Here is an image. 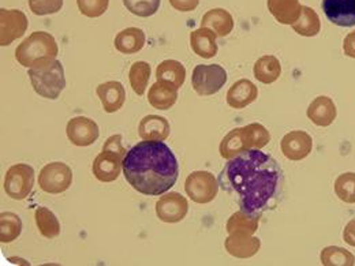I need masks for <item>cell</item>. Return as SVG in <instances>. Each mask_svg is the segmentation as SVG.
<instances>
[{
  "instance_id": "1",
  "label": "cell",
  "mask_w": 355,
  "mask_h": 266,
  "mask_svg": "<svg viewBox=\"0 0 355 266\" xmlns=\"http://www.w3.org/2000/svg\"><path fill=\"white\" fill-rule=\"evenodd\" d=\"M218 181L249 218L260 219L263 213L276 209L282 202L283 170L270 154L260 149H246L231 157Z\"/></svg>"
},
{
  "instance_id": "2",
  "label": "cell",
  "mask_w": 355,
  "mask_h": 266,
  "mask_svg": "<svg viewBox=\"0 0 355 266\" xmlns=\"http://www.w3.org/2000/svg\"><path fill=\"white\" fill-rule=\"evenodd\" d=\"M123 175L129 184L144 195L167 193L179 177L174 152L163 141H142L123 159Z\"/></svg>"
},
{
  "instance_id": "3",
  "label": "cell",
  "mask_w": 355,
  "mask_h": 266,
  "mask_svg": "<svg viewBox=\"0 0 355 266\" xmlns=\"http://www.w3.org/2000/svg\"><path fill=\"white\" fill-rule=\"evenodd\" d=\"M126 149L122 145V135L116 134L110 136L101 153L94 159L92 166V172L100 181L110 183L116 180L123 170V159L126 156Z\"/></svg>"
},
{
  "instance_id": "4",
  "label": "cell",
  "mask_w": 355,
  "mask_h": 266,
  "mask_svg": "<svg viewBox=\"0 0 355 266\" xmlns=\"http://www.w3.org/2000/svg\"><path fill=\"white\" fill-rule=\"evenodd\" d=\"M58 52V44L52 35L46 32H35L17 46L15 59L21 66L31 69L56 59Z\"/></svg>"
},
{
  "instance_id": "5",
  "label": "cell",
  "mask_w": 355,
  "mask_h": 266,
  "mask_svg": "<svg viewBox=\"0 0 355 266\" xmlns=\"http://www.w3.org/2000/svg\"><path fill=\"white\" fill-rule=\"evenodd\" d=\"M29 77L35 91L49 100H56L66 88L63 64L53 59L29 69Z\"/></svg>"
},
{
  "instance_id": "6",
  "label": "cell",
  "mask_w": 355,
  "mask_h": 266,
  "mask_svg": "<svg viewBox=\"0 0 355 266\" xmlns=\"http://www.w3.org/2000/svg\"><path fill=\"white\" fill-rule=\"evenodd\" d=\"M269 139V133L261 125H250L243 129H236L223 139L220 154L228 159L246 149H261Z\"/></svg>"
},
{
  "instance_id": "7",
  "label": "cell",
  "mask_w": 355,
  "mask_h": 266,
  "mask_svg": "<svg viewBox=\"0 0 355 266\" xmlns=\"http://www.w3.org/2000/svg\"><path fill=\"white\" fill-rule=\"evenodd\" d=\"M35 186V170L28 164H15L8 168L4 177L6 194L15 200L22 201L32 193Z\"/></svg>"
},
{
  "instance_id": "8",
  "label": "cell",
  "mask_w": 355,
  "mask_h": 266,
  "mask_svg": "<svg viewBox=\"0 0 355 266\" xmlns=\"http://www.w3.org/2000/svg\"><path fill=\"white\" fill-rule=\"evenodd\" d=\"M227 82V73L220 64H198L193 70L191 84L197 94L212 96Z\"/></svg>"
},
{
  "instance_id": "9",
  "label": "cell",
  "mask_w": 355,
  "mask_h": 266,
  "mask_svg": "<svg viewBox=\"0 0 355 266\" xmlns=\"http://www.w3.org/2000/svg\"><path fill=\"white\" fill-rule=\"evenodd\" d=\"M71 183L73 171L62 161L46 164L39 175V186L48 194H62L70 188Z\"/></svg>"
},
{
  "instance_id": "10",
  "label": "cell",
  "mask_w": 355,
  "mask_h": 266,
  "mask_svg": "<svg viewBox=\"0 0 355 266\" xmlns=\"http://www.w3.org/2000/svg\"><path fill=\"white\" fill-rule=\"evenodd\" d=\"M218 183L211 172L197 171L190 174L184 181L187 195L197 204H208L218 194Z\"/></svg>"
},
{
  "instance_id": "11",
  "label": "cell",
  "mask_w": 355,
  "mask_h": 266,
  "mask_svg": "<svg viewBox=\"0 0 355 266\" xmlns=\"http://www.w3.org/2000/svg\"><path fill=\"white\" fill-rule=\"evenodd\" d=\"M29 26L26 15L19 10H0V45L7 46L21 39Z\"/></svg>"
},
{
  "instance_id": "12",
  "label": "cell",
  "mask_w": 355,
  "mask_h": 266,
  "mask_svg": "<svg viewBox=\"0 0 355 266\" xmlns=\"http://www.w3.org/2000/svg\"><path fill=\"white\" fill-rule=\"evenodd\" d=\"M189 211V204L179 193H170L163 195L156 204V215L164 222H182Z\"/></svg>"
},
{
  "instance_id": "13",
  "label": "cell",
  "mask_w": 355,
  "mask_h": 266,
  "mask_svg": "<svg viewBox=\"0 0 355 266\" xmlns=\"http://www.w3.org/2000/svg\"><path fill=\"white\" fill-rule=\"evenodd\" d=\"M66 133L70 142L76 146H89L100 136L97 123L85 116H77L69 121Z\"/></svg>"
},
{
  "instance_id": "14",
  "label": "cell",
  "mask_w": 355,
  "mask_h": 266,
  "mask_svg": "<svg viewBox=\"0 0 355 266\" xmlns=\"http://www.w3.org/2000/svg\"><path fill=\"white\" fill-rule=\"evenodd\" d=\"M321 7L328 21L334 25L355 26V0H322Z\"/></svg>"
},
{
  "instance_id": "15",
  "label": "cell",
  "mask_w": 355,
  "mask_h": 266,
  "mask_svg": "<svg viewBox=\"0 0 355 266\" xmlns=\"http://www.w3.org/2000/svg\"><path fill=\"white\" fill-rule=\"evenodd\" d=\"M313 141L305 132H291L282 139V152L288 160H302L311 153Z\"/></svg>"
},
{
  "instance_id": "16",
  "label": "cell",
  "mask_w": 355,
  "mask_h": 266,
  "mask_svg": "<svg viewBox=\"0 0 355 266\" xmlns=\"http://www.w3.org/2000/svg\"><path fill=\"white\" fill-rule=\"evenodd\" d=\"M97 96L107 114L119 111L126 100V90L118 81H108L97 87Z\"/></svg>"
},
{
  "instance_id": "17",
  "label": "cell",
  "mask_w": 355,
  "mask_h": 266,
  "mask_svg": "<svg viewBox=\"0 0 355 266\" xmlns=\"http://www.w3.org/2000/svg\"><path fill=\"white\" fill-rule=\"evenodd\" d=\"M171 133L170 123L159 115L145 116L138 126V134L145 141H166Z\"/></svg>"
},
{
  "instance_id": "18",
  "label": "cell",
  "mask_w": 355,
  "mask_h": 266,
  "mask_svg": "<svg viewBox=\"0 0 355 266\" xmlns=\"http://www.w3.org/2000/svg\"><path fill=\"white\" fill-rule=\"evenodd\" d=\"M259 96V90L256 85L248 80H241L235 82L227 93V103L230 107L235 109L245 108L252 104Z\"/></svg>"
},
{
  "instance_id": "19",
  "label": "cell",
  "mask_w": 355,
  "mask_h": 266,
  "mask_svg": "<svg viewBox=\"0 0 355 266\" xmlns=\"http://www.w3.org/2000/svg\"><path fill=\"white\" fill-rule=\"evenodd\" d=\"M190 45L191 49L201 57L209 59L216 56L218 44H216V33L212 29L201 28L190 33Z\"/></svg>"
},
{
  "instance_id": "20",
  "label": "cell",
  "mask_w": 355,
  "mask_h": 266,
  "mask_svg": "<svg viewBox=\"0 0 355 266\" xmlns=\"http://www.w3.org/2000/svg\"><path fill=\"white\" fill-rule=\"evenodd\" d=\"M177 100L178 89L166 82L157 81L148 91V101L156 109L167 111L177 103Z\"/></svg>"
},
{
  "instance_id": "21",
  "label": "cell",
  "mask_w": 355,
  "mask_h": 266,
  "mask_svg": "<svg viewBox=\"0 0 355 266\" xmlns=\"http://www.w3.org/2000/svg\"><path fill=\"white\" fill-rule=\"evenodd\" d=\"M268 8L280 24H295L301 17L302 7L298 0H268Z\"/></svg>"
},
{
  "instance_id": "22",
  "label": "cell",
  "mask_w": 355,
  "mask_h": 266,
  "mask_svg": "<svg viewBox=\"0 0 355 266\" xmlns=\"http://www.w3.org/2000/svg\"><path fill=\"white\" fill-rule=\"evenodd\" d=\"M115 48L126 55L139 52L145 45V33L138 28H128L119 32L115 37Z\"/></svg>"
},
{
  "instance_id": "23",
  "label": "cell",
  "mask_w": 355,
  "mask_h": 266,
  "mask_svg": "<svg viewBox=\"0 0 355 266\" xmlns=\"http://www.w3.org/2000/svg\"><path fill=\"white\" fill-rule=\"evenodd\" d=\"M156 78L157 81L170 84L174 88H182L186 80V69L178 60H164L157 66Z\"/></svg>"
},
{
  "instance_id": "24",
  "label": "cell",
  "mask_w": 355,
  "mask_h": 266,
  "mask_svg": "<svg viewBox=\"0 0 355 266\" xmlns=\"http://www.w3.org/2000/svg\"><path fill=\"white\" fill-rule=\"evenodd\" d=\"M201 28H211L216 33V36L224 37L234 28L232 17L222 8L211 10L202 17Z\"/></svg>"
},
{
  "instance_id": "25",
  "label": "cell",
  "mask_w": 355,
  "mask_h": 266,
  "mask_svg": "<svg viewBox=\"0 0 355 266\" xmlns=\"http://www.w3.org/2000/svg\"><path fill=\"white\" fill-rule=\"evenodd\" d=\"M35 220L40 233L46 239H55L60 235V222L48 208H37L35 212Z\"/></svg>"
},
{
  "instance_id": "26",
  "label": "cell",
  "mask_w": 355,
  "mask_h": 266,
  "mask_svg": "<svg viewBox=\"0 0 355 266\" xmlns=\"http://www.w3.org/2000/svg\"><path fill=\"white\" fill-rule=\"evenodd\" d=\"M282 73L279 60L275 56H263L254 64V76L263 84L275 82Z\"/></svg>"
},
{
  "instance_id": "27",
  "label": "cell",
  "mask_w": 355,
  "mask_h": 266,
  "mask_svg": "<svg viewBox=\"0 0 355 266\" xmlns=\"http://www.w3.org/2000/svg\"><path fill=\"white\" fill-rule=\"evenodd\" d=\"M150 73H152L150 64L146 62H135L132 66L129 73V81L137 96H142L146 91Z\"/></svg>"
},
{
  "instance_id": "28",
  "label": "cell",
  "mask_w": 355,
  "mask_h": 266,
  "mask_svg": "<svg viewBox=\"0 0 355 266\" xmlns=\"http://www.w3.org/2000/svg\"><path fill=\"white\" fill-rule=\"evenodd\" d=\"M22 231V222L19 216L11 212L1 213L0 216V240L1 243H10L15 240Z\"/></svg>"
},
{
  "instance_id": "29",
  "label": "cell",
  "mask_w": 355,
  "mask_h": 266,
  "mask_svg": "<svg viewBox=\"0 0 355 266\" xmlns=\"http://www.w3.org/2000/svg\"><path fill=\"white\" fill-rule=\"evenodd\" d=\"M293 28L295 32H298L302 36H314L318 32V18L315 12L308 8L302 7V12L300 17V21L293 24Z\"/></svg>"
},
{
  "instance_id": "30",
  "label": "cell",
  "mask_w": 355,
  "mask_h": 266,
  "mask_svg": "<svg viewBox=\"0 0 355 266\" xmlns=\"http://www.w3.org/2000/svg\"><path fill=\"white\" fill-rule=\"evenodd\" d=\"M162 0H123L125 7L137 17L148 18L159 11Z\"/></svg>"
},
{
  "instance_id": "31",
  "label": "cell",
  "mask_w": 355,
  "mask_h": 266,
  "mask_svg": "<svg viewBox=\"0 0 355 266\" xmlns=\"http://www.w3.org/2000/svg\"><path fill=\"white\" fill-rule=\"evenodd\" d=\"M110 0H77L78 10L88 18L101 17L108 10Z\"/></svg>"
},
{
  "instance_id": "32",
  "label": "cell",
  "mask_w": 355,
  "mask_h": 266,
  "mask_svg": "<svg viewBox=\"0 0 355 266\" xmlns=\"http://www.w3.org/2000/svg\"><path fill=\"white\" fill-rule=\"evenodd\" d=\"M29 7L35 15H51L62 10L63 0H29Z\"/></svg>"
},
{
  "instance_id": "33",
  "label": "cell",
  "mask_w": 355,
  "mask_h": 266,
  "mask_svg": "<svg viewBox=\"0 0 355 266\" xmlns=\"http://www.w3.org/2000/svg\"><path fill=\"white\" fill-rule=\"evenodd\" d=\"M200 0H170V4L180 12H189L197 8Z\"/></svg>"
}]
</instances>
